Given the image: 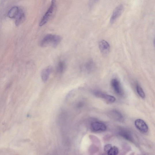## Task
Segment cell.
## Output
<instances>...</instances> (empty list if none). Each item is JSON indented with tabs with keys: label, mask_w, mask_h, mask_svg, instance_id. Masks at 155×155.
I'll use <instances>...</instances> for the list:
<instances>
[{
	"label": "cell",
	"mask_w": 155,
	"mask_h": 155,
	"mask_svg": "<svg viewBox=\"0 0 155 155\" xmlns=\"http://www.w3.org/2000/svg\"><path fill=\"white\" fill-rule=\"evenodd\" d=\"M99 48L101 53L106 55L109 52L110 46L108 41L103 40L100 41L99 43Z\"/></svg>",
	"instance_id": "cell-7"
},
{
	"label": "cell",
	"mask_w": 155,
	"mask_h": 155,
	"mask_svg": "<svg viewBox=\"0 0 155 155\" xmlns=\"http://www.w3.org/2000/svg\"><path fill=\"white\" fill-rule=\"evenodd\" d=\"M119 134L125 139L130 141H133V139L132 134L128 131L122 130L120 131Z\"/></svg>",
	"instance_id": "cell-11"
},
{
	"label": "cell",
	"mask_w": 155,
	"mask_h": 155,
	"mask_svg": "<svg viewBox=\"0 0 155 155\" xmlns=\"http://www.w3.org/2000/svg\"><path fill=\"white\" fill-rule=\"evenodd\" d=\"M19 11L18 7L16 6L14 7L8 12V16L10 18H15L18 14Z\"/></svg>",
	"instance_id": "cell-13"
},
{
	"label": "cell",
	"mask_w": 155,
	"mask_h": 155,
	"mask_svg": "<svg viewBox=\"0 0 155 155\" xmlns=\"http://www.w3.org/2000/svg\"><path fill=\"white\" fill-rule=\"evenodd\" d=\"M86 69L89 72L92 71L95 68V64L92 60H90L87 62L85 65Z\"/></svg>",
	"instance_id": "cell-15"
},
{
	"label": "cell",
	"mask_w": 155,
	"mask_h": 155,
	"mask_svg": "<svg viewBox=\"0 0 155 155\" xmlns=\"http://www.w3.org/2000/svg\"><path fill=\"white\" fill-rule=\"evenodd\" d=\"M84 103L82 101H79L76 103V108L78 109H81L84 106Z\"/></svg>",
	"instance_id": "cell-18"
},
{
	"label": "cell",
	"mask_w": 155,
	"mask_h": 155,
	"mask_svg": "<svg viewBox=\"0 0 155 155\" xmlns=\"http://www.w3.org/2000/svg\"><path fill=\"white\" fill-rule=\"evenodd\" d=\"M136 127L143 133H145L148 132V128L146 122L141 119H137L135 122Z\"/></svg>",
	"instance_id": "cell-6"
},
{
	"label": "cell",
	"mask_w": 155,
	"mask_h": 155,
	"mask_svg": "<svg viewBox=\"0 0 155 155\" xmlns=\"http://www.w3.org/2000/svg\"><path fill=\"white\" fill-rule=\"evenodd\" d=\"M118 148L115 146L112 147L109 151L107 152L108 155H117L118 153Z\"/></svg>",
	"instance_id": "cell-17"
},
{
	"label": "cell",
	"mask_w": 155,
	"mask_h": 155,
	"mask_svg": "<svg viewBox=\"0 0 155 155\" xmlns=\"http://www.w3.org/2000/svg\"><path fill=\"white\" fill-rule=\"evenodd\" d=\"M66 68V64L63 61H60L58 63L56 68L58 73L59 74L63 73Z\"/></svg>",
	"instance_id": "cell-14"
},
{
	"label": "cell",
	"mask_w": 155,
	"mask_h": 155,
	"mask_svg": "<svg viewBox=\"0 0 155 155\" xmlns=\"http://www.w3.org/2000/svg\"><path fill=\"white\" fill-rule=\"evenodd\" d=\"M136 89L137 92L139 96L142 99L144 98L145 97V93L142 87L138 83H137L136 85Z\"/></svg>",
	"instance_id": "cell-16"
},
{
	"label": "cell",
	"mask_w": 155,
	"mask_h": 155,
	"mask_svg": "<svg viewBox=\"0 0 155 155\" xmlns=\"http://www.w3.org/2000/svg\"><path fill=\"white\" fill-rule=\"evenodd\" d=\"M62 38L56 35L50 34L46 35L41 40L40 46L42 47L52 46L55 47L61 42Z\"/></svg>",
	"instance_id": "cell-1"
},
{
	"label": "cell",
	"mask_w": 155,
	"mask_h": 155,
	"mask_svg": "<svg viewBox=\"0 0 155 155\" xmlns=\"http://www.w3.org/2000/svg\"><path fill=\"white\" fill-rule=\"evenodd\" d=\"M56 1H52L50 7L40 22L39 25L40 27L43 26L46 24L51 18L56 10Z\"/></svg>",
	"instance_id": "cell-2"
},
{
	"label": "cell",
	"mask_w": 155,
	"mask_h": 155,
	"mask_svg": "<svg viewBox=\"0 0 155 155\" xmlns=\"http://www.w3.org/2000/svg\"><path fill=\"white\" fill-rule=\"evenodd\" d=\"M124 6L122 4L119 5L113 10L110 19L111 23H114L123 12Z\"/></svg>",
	"instance_id": "cell-5"
},
{
	"label": "cell",
	"mask_w": 155,
	"mask_h": 155,
	"mask_svg": "<svg viewBox=\"0 0 155 155\" xmlns=\"http://www.w3.org/2000/svg\"><path fill=\"white\" fill-rule=\"evenodd\" d=\"M25 15L22 10L19 11L18 14L16 17L15 24L16 26L19 25L24 20Z\"/></svg>",
	"instance_id": "cell-12"
},
{
	"label": "cell",
	"mask_w": 155,
	"mask_h": 155,
	"mask_svg": "<svg viewBox=\"0 0 155 155\" xmlns=\"http://www.w3.org/2000/svg\"><path fill=\"white\" fill-rule=\"evenodd\" d=\"M112 147V146L110 144L107 145H105L104 147V150L107 152L109 151Z\"/></svg>",
	"instance_id": "cell-19"
},
{
	"label": "cell",
	"mask_w": 155,
	"mask_h": 155,
	"mask_svg": "<svg viewBox=\"0 0 155 155\" xmlns=\"http://www.w3.org/2000/svg\"><path fill=\"white\" fill-rule=\"evenodd\" d=\"M91 130L94 132H103L106 129V126L104 123L99 122H94L91 125Z\"/></svg>",
	"instance_id": "cell-8"
},
{
	"label": "cell",
	"mask_w": 155,
	"mask_h": 155,
	"mask_svg": "<svg viewBox=\"0 0 155 155\" xmlns=\"http://www.w3.org/2000/svg\"><path fill=\"white\" fill-rule=\"evenodd\" d=\"M52 70V68L49 67L44 69L41 71V78L44 82H46L48 80Z\"/></svg>",
	"instance_id": "cell-10"
},
{
	"label": "cell",
	"mask_w": 155,
	"mask_h": 155,
	"mask_svg": "<svg viewBox=\"0 0 155 155\" xmlns=\"http://www.w3.org/2000/svg\"><path fill=\"white\" fill-rule=\"evenodd\" d=\"M111 85L113 90L118 95L123 96L124 92L120 81L116 79H113L111 81Z\"/></svg>",
	"instance_id": "cell-3"
},
{
	"label": "cell",
	"mask_w": 155,
	"mask_h": 155,
	"mask_svg": "<svg viewBox=\"0 0 155 155\" xmlns=\"http://www.w3.org/2000/svg\"><path fill=\"white\" fill-rule=\"evenodd\" d=\"M93 94L95 97L103 99L109 103H114L116 101V98L114 97L106 94L102 92L95 91L94 92Z\"/></svg>",
	"instance_id": "cell-4"
},
{
	"label": "cell",
	"mask_w": 155,
	"mask_h": 155,
	"mask_svg": "<svg viewBox=\"0 0 155 155\" xmlns=\"http://www.w3.org/2000/svg\"><path fill=\"white\" fill-rule=\"evenodd\" d=\"M108 116L113 120L122 122L124 120V118L122 113L118 110H111L108 113Z\"/></svg>",
	"instance_id": "cell-9"
}]
</instances>
